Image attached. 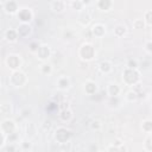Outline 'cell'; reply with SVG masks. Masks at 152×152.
<instances>
[{
	"mask_svg": "<svg viewBox=\"0 0 152 152\" xmlns=\"http://www.w3.org/2000/svg\"><path fill=\"white\" fill-rule=\"evenodd\" d=\"M108 152H120V150H119L116 146L113 145V146H109V147H108Z\"/></svg>",
	"mask_w": 152,
	"mask_h": 152,
	"instance_id": "obj_31",
	"label": "cell"
},
{
	"mask_svg": "<svg viewBox=\"0 0 152 152\" xmlns=\"http://www.w3.org/2000/svg\"><path fill=\"white\" fill-rule=\"evenodd\" d=\"M8 81L13 87L19 88L27 82V77H26V74H24L21 70H17V71H12Z\"/></svg>",
	"mask_w": 152,
	"mask_h": 152,
	"instance_id": "obj_2",
	"label": "cell"
},
{
	"mask_svg": "<svg viewBox=\"0 0 152 152\" xmlns=\"http://www.w3.org/2000/svg\"><path fill=\"white\" fill-rule=\"evenodd\" d=\"M151 102H152V97H151Z\"/></svg>",
	"mask_w": 152,
	"mask_h": 152,
	"instance_id": "obj_32",
	"label": "cell"
},
{
	"mask_svg": "<svg viewBox=\"0 0 152 152\" xmlns=\"http://www.w3.org/2000/svg\"><path fill=\"white\" fill-rule=\"evenodd\" d=\"M69 5L72 7V10H76L78 12H81L82 10L86 8V5H84V1H80V0H74V1H70Z\"/></svg>",
	"mask_w": 152,
	"mask_h": 152,
	"instance_id": "obj_19",
	"label": "cell"
},
{
	"mask_svg": "<svg viewBox=\"0 0 152 152\" xmlns=\"http://www.w3.org/2000/svg\"><path fill=\"white\" fill-rule=\"evenodd\" d=\"M120 91H121L120 87H119L118 84H115V83H110V84L108 86V88H107V93L109 94L110 97H115V96H118V95L120 94Z\"/></svg>",
	"mask_w": 152,
	"mask_h": 152,
	"instance_id": "obj_17",
	"label": "cell"
},
{
	"mask_svg": "<svg viewBox=\"0 0 152 152\" xmlns=\"http://www.w3.org/2000/svg\"><path fill=\"white\" fill-rule=\"evenodd\" d=\"M17 32H18V36L21 37V38H26L31 34L32 32V27L30 24H24V23H20L17 27Z\"/></svg>",
	"mask_w": 152,
	"mask_h": 152,
	"instance_id": "obj_9",
	"label": "cell"
},
{
	"mask_svg": "<svg viewBox=\"0 0 152 152\" xmlns=\"http://www.w3.org/2000/svg\"><path fill=\"white\" fill-rule=\"evenodd\" d=\"M36 53H37L38 59L45 61V59H48V58L50 57V53H51L50 46L46 45V44H42V45H39V48H38V50H37Z\"/></svg>",
	"mask_w": 152,
	"mask_h": 152,
	"instance_id": "obj_8",
	"label": "cell"
},
{
	"mask_svg": "<svg viewBox=\"0 0 152 152\" xmlns=\"http://www.w3.org/2000/svg\"><path fill=\"white\" fill-rule=\"evenodd\" d=\"M50 8L56 12V13H61L65 10V6H66V2L65 1H62V0H55V1H51L50 4Z\"/></svg>",
	"mask_w": 152,
	"mask_h": 152,
	"instance_id": "obj_11",
	"label": "cell"
},
{
	"mask_svg": "<svg viewBox=\"0 0 152 152\" xmlns=\"http://www.w3.org/2000/svg\"><path fill=\"white\" fill-rule=\"evenodd\" d=\"M4 37H5V39L7 42H11V43L15 42L19 38L18 32H17V28H7L5 31V33H4Z\"/></svg>",
	"mask_w": 152,
	"mask_h": 152,
	"instance_id": "obj_13",
	"label": "cell"
},
{
	"mask_svg": "<svg viewBox=\"0 0 152 152\" xmlns=\"http://www.w3.org/2000/svg\"><path fill=\"white\" fill-rule=\"evenodd\" d=\"M122 80L128 86H133V84L138 83V81L140 80V74H139V71L137 69L126 68L125 71L122 72Z\"/></svg>",
	"mask_w": 152,
	"mask_h": 152,
	"instance_id": "obj_1",
	"label": "cell"
},
{
	"mask_svg": "<svg viewBox=\"0 0 152 152\" xmlns=\"http://www.w3.org/2000/svg\"><path fill=\"white\" fill-rule=\"evenodd\" d=\"M112 64H110V62H108V61H104V62H101V64H100V70L103 72V74H109L110 71H112Z\"/></svg>",
	"mask_w": 152,
	"mask_h": 152,
	"instance_id": "obj_20",
	"label": "cell"
},
{
	"mask_svg": "<svg viewBox=\"0 0 152 152\" xmlns=\"http://www.w3.org/2000/svg\"><path fill=\"white\" fill-rule=\"evenodd\" d=\"M144 21L146 25H152V10L146 11L144 15Z\"/></svg>",
	"mask_w": 152,
	"mask_h": 152,
	"instance_id": "obj_23",
	"label": "cell"
},
{
	"mask_svg": "<svg viewBox=\"0 0 152 152\" xmlns=\"http://www.w3.org/2000/svg\"><path fill=\"white\" fill-rule=\"evenodd\" d=\"M31 141L30 140H21L20 141V147H21V150H25V151H27V150H30L31 148Z\"/></svg>",
	"mask_w": 152,
	"mask_h": 152,
	"instance_id": "obj_28",
	"label": "cell"
},
{
	"mask_svg": "<svg viewBox=\"0 0 152 152\" xmlns=\"http://www.w3.org/2000/svg\"><path fill=\"white\" fill-rule=\"evenodd\" d=\"M91 20V12L89 11V8H84L80 12V15H78V21L80 24H82L83 26H86L89 21Z\"/></svg>",
	"mask_w": 152,
	"mask_h": 152,
	"instance_id": "obj_10",
	"label": "cell"
},
{
	"mask_svg": "<svg viewBox=\"0 0 152 152\" xmlns=\"http://www.w3.org/2000/svg\"><path fill=\"white\" fill-rule=\"evenodd\" d=\"M101 127H102V125L99 120H93L91 124H90V128L93 131H99V129H101Z\"/></svg>",
	"mask_w": 152,
	"mask_h": 152,
	"instance_id": "obj_27",
	"label": "cell"
},
{
	"mask_svg": "<svg viewBox=\"0 0 152 152\" xmlns=\"http://www.w3.org/2000/svg\"><path fill=\"white\" fill-rule=\"evenodd\" d=\"M1 6L2 10L7 13V14H17L20 10V5L18 4V1L15 0H6V1H1Z\"/></svg>",
	"mask_w": 152,
	"mask_h": 152,
	"instance_id": "obj_5",
	"label": "cell"
},
{
	"mask_svg": "<svg viewBox=\"0 0 152 152\" xmlns=\"http://www.w3.org/2000/svg\"><path fill=\"white\" fill-rule=\"evenodd\" d=\"M57 86L61 90H66L70 87V78L68 76H61L57 80Z\"/></svg>",
	"mask_w": 152,
	"mask_h": 152,
	"instance_id": "obj_15",
	"label": "cell"
},
{
	"mask_svg": "<svg viewBox=\"0 0 152 152\" xmlns=\"http://www.w3.org/2000/svg\"><path fill=\"white\" fill-rule=\"evenodd\" d=\"M61 137H63V142L68 141V140L70 139V131L66 129V128H64V127H59V128L56 131L55 138H56V140L58 141V140L61 139Z\"/></svg>",
	"mask_w": 152,
	"mask_h": 152,
	"instance_id": "obj_12",
	"label": "cell"
},
{
	"mask_svg": "<svg viewBox=\"0 0 152 152\" xmlns=\"http://www.w3.org/2000/svg\"><path fill=\"white\" fill-rule=\"evenodd\" d=\"M91 32H93V34H94L95 37H99V38H100V37H102V36L106 33V26H104L103 24L97 23V24L93 25Z\"/></svg>",
	"mask_w": 152,
	"mask_h": 152,
	"instance_id": "obj_14",
	"label": "cell"
},
{
	"mask_svg": "<svg viewBox=\"0 0 152 152\" xmlns=\"http://www.w3.org/2000/svg\"><path fill=\"white\" fill-rule=\"evenodd\" d=\"M126 31H127V28H126V26H125V25H122V24L116 25V26H115V28H114V33H115L116 36H119V37L124 36V34L126 33Z\"/></svg>",
	"mask_w": 152,
	"mask_h": 152,
	"instance_id": "obj_21",
	"label": "cell"
},
{
	"mask_svg": "<svg viewBox=\"0 0 152 152\" xmlns=\"http://www.w3.org/2000/svg\"><path fill=\"white\" fill-rule=\"evenodd\" d=\"M126 100L127 101H129V102H133V101H135L137 100V97H138V95H137V93L135 91H133V90H129V91H127V94H126Z\"/></svg>",
	"mask_w": 152,
	"mask_h": 152,
	"instance_id": "obj_24",
	"label": "cell"
},
{
	"mask_svg": "<svg viewBox=\"0 0 152 152\" xmlns=\"http://www.w3.org/2000/svg\"><path fill=\"white\" fill-rule=\"evenodd\" d=\"M145 25L146 24H145L144 19H135V20H133V26L135 28H144Z\"/></svg>",
	"mask_w": 152,
	"mask_h": 152,
	"instance_id": "obj_26",
	"label": "cell"
},
{
	"mask_svg": "<svg viewBox=\"0 0 152 152\" xmlns=\"http://www.w3.org/2000/svg\"><path fill=\"white\" fill-rule=\"evenodd\" d=\"M78 53H80V57H81L82 59L90 61V59H93L94 56H95V49H94V46H93L91 44L86 43V44H83V45L80 48Z\"/></svg>",
	"mask_w": 152,
	"mask_h": 152,
	"instance_id": "obj_4",
	"label": "cell"
},
{
	"mask_svg": "<svg viewBox=\"0 0 152 152\" xmlns=\"http://www.w3.org/2000/svg\"><path fill=\"white\" fill-rule=\"evenodd\" d=\"M145 50L148 53H152V40H148V42L145 43Z\"/></svg>",
	"mask_w": 152,
	"mask_h": 152,
	"instance_id": "obj_30",
	"label": "cell"
},
{
	"mask_svg": "<svg viewBox=\"0 0 152 152\" xmlns=\"http://www.w3.org/2000/svg\"><path fill=\"white\" fill-rule=\"evenodd\" d=\"M141 127H142V129H144L145 132H151V131H152V121L145 120V121L142 122Z\"/></svg>",
	"mask_w": 152,
	"mask_h": 152,
	"instance_id": "obj_25",
	"label": "cell"
},
{
	"mask_svg": "<svg viewBox=\"0 0 152 152\" xmlns=\"http://www.w3.org/2000/svg\"><path fill=\"white\" fill-rule=\"evenodd\" d=\"M15 128H17V126L13 120H10V119L2 120V122H1V133L2 134H6L8 137L15 132Z\"/></svg>",
	"mask_w": 152,
	"mask_h": 152,
	"instance_id": "obj_7",
	"label": "cell"
},
{
	"mask_svg": "<svg viewBox=\"0 0 152 152\" xmlns=\"http://www.w3.org/2000/svg\"><path fill=\"white\" fill-rule=\"evenodd\" d=\"M17 17L19 19L20 23H24V24H28L32 19H33V12L30 7L27 6H21L19 12L17 13Z\"/></svg>",
	"mask_w": 152,
	"mask_h": 152,
	"instance_id": "obj_3",
	"label": "cell"
},
{
	"mask_svg": "<svg viewBox=\"0 0 152 152\" xmlns=\"http://www.w3.org/2000/svg\"><path fill=\"white\" fill-rule=\"evenodd\" d=\"M96 89H97L96 83H95V82H93V81H88V82L84 84V90H86V93H87V94H89V95L94 94V93L96 91Z\"/></svg>",
	"mask_w": 152,
	"mask_h": 152,
	"instance_id": "obj_18",
	"label": "cell"
},
{
	"mask_svg": "<svg viewBox=\"0 0 152 152\" xmlns=\"http://www.w3.org/2000/svg\"><path fill=\"white\" fill-rule=\"evenodd\" d=\"M127 68H129V69H137V68H138V62H137L135 59H134V61L129 59L128 63H127Z\"/></svg>",
	"mask_w": 152,
	"mask_h": 152,
	"instance_id": "obj_29",
	"label": "cell"
},
{
	"mask_svg": "<svg viewBox=\"0 0 152 152\" xmlns=\"http://www.w3.org/2000/svg\"><path fill=\"white\" fill-rule=\"evenodd\" d=\"M40 72L44 74V75H50V74L52 72V68H51V65L48 64V63L42 64V65H40Z\"/></svg>",
	"mask_w": 152,
	"mask_h": 152,
	"instance_id": "obj_22",
	"label": "cell"
},
{
	"mask_svg": "<svg viewBox=\"0 0 152 152\" xmlns=\"http://www.w3.org/2000/svg\"><path fill=\"white\" fill-rule=\"evenodd\" d=\"M6 64L8 68H11L13 71H17L20 69L21 66V58L19 55H15V53H11L7 56L6 58Z\"/></svg>",
	"mask_w": 152,
	"mask_h": 152,
	"instance_id": "obj_6",
	"label": "cell"
},
{
	"mask_svg": "<svg viewBox=\"0 0 152 152\" xmlns=\"http://www.w3.org/2000/svg\"><path fill=\"white\" fill-rule=\"evenodd\" d=\"M113 1H110V0H99L97 2H96V6H97V8L99 10H101V11H110L112 10V7H113Z\"/></svg>",
	"mask_w": 152,
	"mask_h": 152,
	"instance_id": "obj_16",
	"label": "cell"
}]
</instances>
